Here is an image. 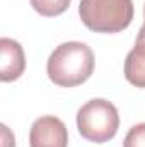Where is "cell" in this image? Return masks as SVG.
Returning <instances> with one entry per match:
<instances>
[{"instance_id":"10","label":"cell","mask_w":145,"mask_h":147,"mask_svg":"<svg viewBox=\"0 0 145 147\" xmlns=\"http://www.w3.org/2000/svg\"><path fill=\"white\" fill-rule=\"evenodd\" d=\"M140 39H145V5H144V26L140 28V31H138V36Z\"/></svg>"},{"instance_id":"1","label":"cell","mask_w":145,"mask_h":147,"mask_svg":"<svg viewBox=\"0 0 145 147\" xmlns=\"http://www.w3.org/2000/svg\"><path fill=\"white\" fill-rule=\"evenodd\" d=\"M46 72L55 86H80L94 72V53L91 46L80 41L62 43L51 51L46 63Z\"/></svg>"},{"instance_id":"3","label":"cell","mask_w":145,"mask_h":147,"mask_svg":"<svg viewBox=\"0 0 145 147\" xmlns=\"http://www.w3.org/2000/svg\"><path fill=\"white\" fill-rule=\"evenodd\" d=\"M119 127V115L116 106L103 98L87 101L77 111L79 134L94 144H104L111 140Z\"/></svg>"},{"instance_id":"8","label":"cell","mask_w":145,"mask_h":147,"mask_svg":"<svg viewBox=\"0 0 145 147\" xmlns=\"http://www.w3.org/2000/svg\"><path fill=\"white\" fill-rule=\"evenodd\" d=\"M123 147H145V121L133 125L128 130L123 140Z\"/></svg>"},{"instance_id":"4","label":"cell","mask_w":145,"mask_h":147,"mask_svg":"<svg viewBox=\"0 0 145 147\" xmlns=\"http://www.w3.org/2000/svg\"><path fill=\"white\" fill-rule=\"evenodd\" d=\"M29 146L31 147H67L68 132L65 123L51 115L41 116L33 123L29 130Z\"/></svg>"},{"instance_id":"2","label":"cell","mask_w":145,"mask_h":147,"mask_svg":"<svg viewBox=\"0 0 145 147\" xmlns=\"http://www.w3.org/2000/svg\"><path fill=\"white\" fill-rule=\"evenodd\" d=\"M133 12V0H80L79 3L84 26L94 33H121L132 24Z\"/></svg>"},{"instance_id":"6","label":"cell","mask_w":145,"mask_h":147,"mask_svg":"<svg viewBox=\"0 0 145 147\" xmlns=\"http://www.w3.org/2000/svg\"><path fill=\"white\" fill-rule=\"evenodd\" d=\"M125 79L132 86L145 89V39L137 38L135 46L128 51L125 60Z\"/></svg>"},{"instance_id":"9","label":"cell","mask_w":145,"mask_h":147,"mask_svg":"<svg viewBox=\"0 0 145 147\" xmlns=\"http://www.w3.org/2000/svg\"><path fill=\"white\" fill-rule=\"evenodd\" d=\"M2 134H3V147H15L14 144V135L10 134L7 125H2Z\"/></svg>"},{"instance_id":"5","label":"cell","mask_w":145,"mask_h":147,"mask_svg":"<svg viewBox=\"0 0 145 147\" xmlns=\"http://www.w3.org/2000/svg\"><path fill=\"white\" fill-rule=\"evenodd\" d=\"M26 69L24 50L19 41L12 38L0 39V79L2 82L17 80Z\"/></svg>"},{"instance_id":"7","label":"cell","mask_w":145,"mask_h":147,"mask_svg":"<svg viewBox=\"0 0 145 147\" xmlns=\"http://www.w3.org/2000/svg\"><path fill=\"white\" fill-rule=\"evenodd\" d=\"M29 2L31 7L43 17H55L63 14L70 7L72 0H29Z\"/></svg>"}]
</instances>
